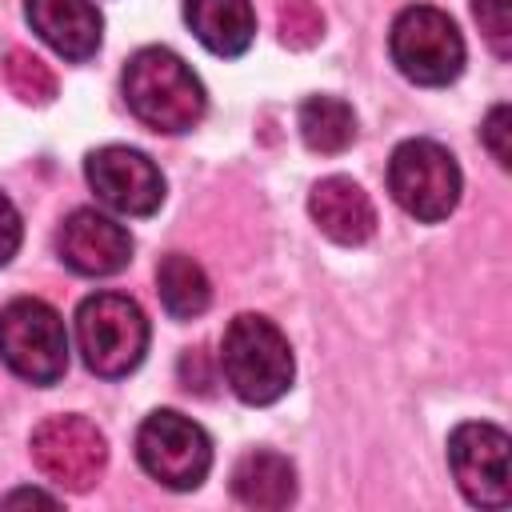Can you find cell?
Listing matches in <instances>:
<instances>
[{"mask_svg": "<svg viewBox=\"0 0 512 512\" xmlns=\"http://www.w3.org/2000/svg\"><path fill=\"white\" fill-rule=\"evenodd\" d=\"M120 84H124L128 112L144 128L164 132V136L196 128L204 108H208L200 76L172 48H160V44L132 52L128 64H124V80Z\"/></svg>", "mask_w": 512, "mask_h": 512, "instance_id": "6da1fadb", "label": "cell"}, {"mask_svg": "<svg viewBox=\"0 0 512 512\" xmlns=\"http://www.w3.org/2000/svg\"><path fill=\"white\" fill-rule=\"evenodd\" d=\"M220 372L244 404H272L292 388L296 360H292L288 336L268 316L240 312L224 328Z\"/></svg>", "mask_w": 512, "mask_h": 512, "instance_id": "7a4b0ae2", "label": "cell"}, {"mask_svg": "<svg viewBox=\"0 0 512 512\" xmlns=\"http://www.w3.org/2000/svg\"><path fill=\"white\" fill-rule=\"evenodd\" d=\"M76 348L88 372L120 380L148 352V316L124 292H92L76 308Z\"/></svg>", "mask_w": 512, "mask_h": 512, "instance_id": "3957f363", "label": "cell"}, {"mask_svg": "<svg viewBox=\"0 0 512 512\" xmlns=\"http://www.w3.org/2000/svg\"><path fill=\"white\" fill-rule=\"evenodd\" d=\"M0 360L12 376L48 388L68 372V332L52 304L16 296L0 308Z\"/></svg>", "mask_w": 512, "mask_h": 512, "instance_id": "277c9868", "label": "cell"}, {"mask_svg": "<svg viewBox=\"0 0 512 512\" xmlns=\"http://www.w3.org/2000/svg\"><path fill=\"white\" fill-rule=\"evenodd\" d=\"M396 72L424 88H444L464 72V36L456 20L432 4H408L388 32Z\"/></svg>", "mask_w": 512, "mask_h": 512, "instance_id": "5b68a950", "label": "cell"}, {"mask_svg": "<svg viewBox=\"0 0 512 512\" xmlns=\"http://www.w3.org/2000/svg\"><path fill=\"white\" fill-rule=\"evenodd\" d=\"M460 164L436 140H404L388 160L392 200L420 224H440L460 204Z\"/></svg>", "mask_w": 512, "mask_h": 512, "instance_id": "8992f818", "label": "cell"}, {"mask_svg": "<svg viewBox=\"0 0 512 512\" xmlns=\"http://www.w3.org/2000/svg\"><path fill=\"white\" fill-rule=\"evenodd\" d=\"M136 460L156 484L172 492H192L212 468V440L184 412L156 408L136 428Z\"/></svg>", "mask_w": 512, "mask_h": 512, "instance_id": "52a82bcc", "label": "cell"}, {"mask_svg": "<svg viewBox=\"0 0 512 512\" xmlns=\"http://www.w3.org/2000/svg\"><path fill=\"white\" fill-rule=\"evenodd\" d=\"M32 464L40 476L64 492H88L100 484L108 464V440L104 432L84 416H48L36 424L32 440Z\"/></svg>", "mask_w": 512, "mask_h": 512, "instance_id": "ba28073f", "label": "cell"}, {"mask_svg": "<svg viewBox=\"0 0 512 512\" xmlns=\"http://www.w3.org/2000/svg\"><path fill=\"white\" fill-rule=\"evenodd\" d=\"M84 176L96 200L120 216H152L164 204V176L152 164V156H144L140 148L104 144L88 152Z\"/></svg>", "mask_w": 512, "mask_h": 512, "instance_id": "9c48e42d", "label": "cell"}, {"mask_svg": "<svg viewBox=\"0 0 512 512\" xmlns=\"http://www.w3.org/2000/svg\"><path fill=\"white\" fill-rule=\"evenodd\" d=\"M448 468L476 508L508 504V432L484 420L456 424L448 436Z\"/></svg>", "mask_w": 512, "mask_h": 512, "instance_id": "30bf717a", "label": "cell"}, {"mask_svg": "<svg viewBox=\"0 0 512 512\" xmlns=\"http://www.w3.org/2000/svg\"><path fill=\"white\" fill-rule=\"evenodd\" d=\"M56 252L76 276H116L132 260V236L112 216L76 208L56 232Z\"/></svg>", "mask_w": 512, "mask_h": 512, "instance_id": "8fae6325", "label": "cell"}, {"mask_svg": "<svg viewBox=\"0 0 512 512\" xmlns=\"http://www.w3.org/2000/svg\"><path fill=\"white\" fill-rule=\"evenodd\" d=\"M24 16L32 32L72 64L96 56L104 36V16L92 0H24Z\"/></svg>", "mask_w": 512, "mask_h": 512, "instance_id": "7c38bea8", "label": "cell"}, {"mask_svg": "<svg viewBox=\"0 0 512 512\" xmlns=\"http://www.w3.org/2000/svg\"><path fill=\"white\" fill-rule=\"evenodd\" d=\"M308 212H312V224L332 244H344V248H360L376 232V208L352 176L316 180L312 192H308Z\"/></svg>", "mask_w": 512, "mask_h": 512, "instance_id": "4fadbf2b", "label": "cell"}, {"mask_svg": "<svg viewBox=\"0 0 512 512\" xmlns=\"http://www.w3.org/2000/svg\"><path fill=\"white\" fill-rule=\"evenodd\" d=\"M184 20L212 56H244L256 36L252 0H184Z\"/></svg>", "mask_w": 512, "mask_h": 512, "instance_id": "5bb4252c", "label": "cell"}, {"mask_svg": "<svg viewBox=\"0 0 512 512\" xmlns=\"http://www.w3.org/2000/svg\"><path fill=\"white\" fill-rule=\"evenodd\" d=\"M232 496L244 508H288L296 500V468L288 456L268 452V448H252L236 460L232 468Z\"/></svg>", "mask_w": 512, "mask_h": 512, "instance_id": "9a60e30c", "label": "cell"}, {"mask_svg": "<svg viewBox=\"0 0 512 512\" xmlns=\"http://www.w3.org/2000/svg\"><path fill=\"white\" fill-rule=\"evenodd\" d=\"M156 292L172 320H196L212 304V284L204 268L184 252H168L156 264Z\"/></svg>", "mask_w": 512, "mask_h": 512, "instance_id": "2e32d148", "label": "cell"}, {"mask_svg": "<svg viewBox=\"0 0 512 512\" xmlns=\"http://www.w3.org/2000/svg\"><path fill=\"white\" fill-rule=\"evenodd\" d=\"M296 128L312 152L336 156L356 140V112L340 96H308L296 112Z\"/></svg>", "mask_w": 512, "mask_h": 512, "instance_id": "e0dca14e", "label": "cell"}, {"mask_svg": "<svg viewBox=\"0 0 512 512\" xmlns=\"http://www.w3.org/2000/svg\"><path fill=\"white\" fill-rule=\"evenodd\" d=\"M4 80H8L12 96H20L24 104H52L56 100V72L28 48H12L4 56Z\"/></svg>", "mask_w": 512, "mask_h": 512, "instance_id": "ac0fdd59", "label": "cell"}, {"mask_svg": "<svg viewBox=\"0 0 512 512\" xmlns=\"http://www.w3.org/2000/svg\"><path fill=\"white\" fill-rule=\"evenodd\" d=\"M276 32L280 44L288 48H312L324 36V16L316 8V0H280L276 8Z\"/></svg>", "mask_w": 512, "mask_h": 512, "instance_id": "d6986e66", "label": "cell"}, {"mask_svg": "<svg viewBox=\"0 0 512 512\" xmlns=\"http://www.w3.org/2000/svg\"><path fill=\"white\" fill-rule=\"evenodd\" d=\"M472 16L488 40V48L508 60L512 56V0H472Z\"/></svg>", "mask_w": 512, "mask_h": 512, "instance_id": "ffe728a7", "label": "cell"}, {"mask_svg": "<svg viewBox=\"0 0 512 512\" xmlns=\"http://www.w3.org/2000/svg\"><path fill=\"white\" fill-rule=\"evenodd\" d=\"M480 136H484V148L492 152V160H496L500 168H508V164H512V144H508V136H512V108H508V104H496V108L488 112Z\"/></svg>", "mask_w": 512, "mask_h": 512, "instance_id": "44dd1931", "label": "cell"}, {"mask_svg": "<svg viewBox=\"0 0 512 512\" xmlns=\"http://www.w3.org/2000/svg\"><path fill=\"white\" fill-rule=\"evenodd\" d=\"M20 240H24V224H20V212H16V204L0 192V268L16 256V248H20Z\"/></svg>", "mask_w": 512, "mask_h": 512, "instance_id": "7402d4cb", "label": "cell"}, {"mask_svg": "<svg viewBox=\"0 0 512 512\" xmlns=\"http://www.w3.org/2000/svg\"><path fill=\"white\" fill-rule=\"evenodd\" d=\"M20 500H32V504H56V496H44V492H32V488H20V492H8L4 504H20Z\"/></svg>", "mask_w": 512, "mask_h": 512, "instance_id": "603a6c76", "label": "cell"}]
</instances>
